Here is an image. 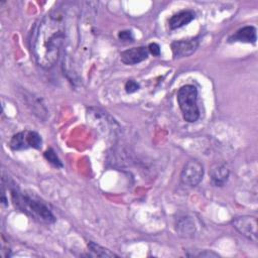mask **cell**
Listing matches in <instances>:
<instances>
[{"label": "cell", "mask_w": 258, "mask_h": 258, "mask_svg": "<svg viewBox=\"0 0 258 258\" xmlns=\"http://www.w3.org/2000/svg\"><path fill=\"white\" fill-rule=\"evenodd\" d=\"M68 10L57 6L46 13L32 32L31 51L35 62L42 69H50L57 61L67 33Z\"/></svg>", "instance_id": "cell-1"}, {"label": "cell", "mask_w": 258, "mask_h": 258, "mask_svg": "<svg viewBox=\"0 0 258 258\" xmlns=\"http://www.w3.org/2000/svg\"><path fill=\"white\" fill-rule=\"evenodd\" d=\"M8 184L10 185L9 188L12 202L17 209L38 222L45 224L54 223L55 218L44 202L34 195L20 190L13 182H9Z\"/></svg>", "instance_id": "cell-2"}, {"label": "cell", "mask_w": 258, "mask_h": 258, "mask_svg": "<svg viewBox=\"0 0 258 258\" xmlns=\"http://www.w3.org/2000/svg\"><path fill=\"white\" fill-rule=\"evenodd\" d=\"M176 100L182 117L186 122L194 123L200 118L198 106V90L194 85H184L177 91Z\"/></svg>", "instance_id": "cell-3"}, {"label": "cell", "mask_w": 258, "mask_h": 258, "mask_svg": "<svg viewBox=\"0 0 258 258\" xmlns=\"http://www.w3.org/2000/svg\"><path fill=\"white\" fill-rule=\"evenodd\" d=\"M41 145H42L41 136L37 132L31 131V130H24V131L18 132L14 134L9 141V146L14 151L24 150L28 148L39 149Z\"/></svg>", "instance_id": "cell-4"}, {"label": "cell", "mask_w": 258, "mask_h": 258, "mask_svg": "<svg viewBox=\"0 0 258 258\" xmlns=\"http://www.w3.org/2000/svg\"><path fill=\"white\" fill-rule=\"evenodd\" d=\"M204 176V167L198 160H189L183 166L180 172L181 182L189 187L199 185Z\"/></svg>", "instance_id": "cell-5"}, {"label": "cell", "mask_w": 258, "mask_h": 258, "mask_svg": "<svg viewBox=\"0 0 258 258\" xmlns=\"http://www.w3.org/2000/svg\"><path fill=\"white\" fill-rule=\"evenodd\" d=\"M232 226L246 239L257 242V219L254 216H241L233 219Z\"/></svg>", "instance_id": "cell-6"}, {"label": "cell", "mask_w": 258, "mask_h": 258, "mask_svg": "<svg viewBox=\"0 0 258 258\" xmlns=\"http://www.w3.org/2000/svg\"><path fill=\"white\" fill-rule=\"evenodd\" d=\"M199 37H189L185 39L174 40L171 43V50L175 58L186 57L191 55L199 47Z\"/></svg>", "instance_id": "cell-7"}, {"label": "cell", "mask_w": 258, "mask_h": 258, "mask_svg": "<svg viewBox=\"0 0 258 258\" xmlns=\"http://www.w3.org/2000/svg\"><path fill=\"white\" fill-rule=\"evenodd\" d=\"M149 51L145 46H136L126 49L120 53V59L123 63L132 66L145 60L148 57Z\"/></svg>", "instance_id": "cell-8"}, {"label": "cell", "mask_w": 258, "mask_h": 258, "mask_svg": "<svg viewBox=\"0 0 258 258\" xmlns=\"http://www.w3.org/2000/svg\"><path fill=\"white\" fill-rule=\"evenodd\" d=\"M229 174H230V170L227 164L222 162L215 163L212 165L210 169L211 182L215 186H223L228 181Z\"/></svg>", "instance_id": "cell-9"}, {"label": "cell", "mask_w": 258, "mask_h": 258, "mask_svg": "<svg viewBox=\"0 0 258 258\" xmlns=\"http://www.w3.org/2000/svg\"><path fill=\"white\" fill-rule=\"evenodd\" d=\"M256 40H257L256 28L252 25H247L238 29L228 39L229 42H245V43H253V44L256 42Z\"/></svg>", "instance_id": "cell-10"}, {"label": "cell", "mask_w": 258, "mask_h": 258, "mask_svg": "<svg viewBox=\"0 0 258 258\" xmlns=\"http://www.w3.org/2000/svg\"><path fill=\"white\" fill-rule=\"evenodd\" d=\"M195 12L192 10H181L173 14L168 20V26L170 29H177L182 27L195 19Z\"/></svg>", "instance_id": "cell-11"}, {"label": "cell", "mask_w": 258, "mask_h": 258, "mask_svg": "<svg viewBox=\"0 0 258 258\" xmlns=\"http://www.w3.org/2000/svg\"><path fill=\"white\" fill-rule=\"evenodd\" d=\"M176 231L183 237H192L196 232L195 222L190 217L183 216L176 221Z\"/></svg>", "instance_id": "cell-12"}, {"label": "cell", "mask_w": 258, "mask_h": 258, "mask_svg": "<svg viewBox=\"0 0 258 258\" xmlns=\"http://www.w3.org/2000/svg\"><path fill=\"white\" fill-rule=\"evenodd\" d=\"M88 248L89 250L92 252L93 256H97V257H114V256H117L115 253L111 252L109 249L93 242V241H90L88 243Z\"/></svg>", "instance_id": "cell-13"}, {"label": "cell", "mask_w": 258, "mask_h": 258, "mask_svg": "<svg viewBox=\"0 0 258 258\" xmlns=\"http://www.w3.org/2000/svg\"><path fill=\"white\" fill-rule=\"evenodd\" d=\"M43 155H44L45 159H46L49 163H51L53 166H55V167H62V162L60 161V159L58 158V156L56 155L55 151H54L52 148L46 149V150L44 151Z\"/></svg>", "instance_id": "cell-14"}, {"label": "cell", "mask_w": 258, "mask_h": 258, "mask_svg": "<svg viewBox=\"0 0 258 258\" xmlns=\"http://www.w3.org/2000/svg\"><path fill=\"white\" fill-rule=\"evenodd\" d=\"M140 86L139 84L134 81V80H128L126 83H125V91L128 93V94H132V93H135L139 90Z\"/></svg>", "instance_id": "cell-15"}, {"label": "cell", "mask_w": 258, "mask_h": 258, "mask_svg": "<svg viewBox=\"0 0 258 258\" xmlns=\"http://www.w3.org/2000/svg\"><path fill=\"white\" fill-rule=\"evenodd\" d=\"M118 38L122 41H131L133 39V34L131 30H122L118 33Z\"/></svg>", "instance_id": "cell-16"}, {"label": "cell", "mask_w": 258, "mask_h": 258, "mask_svg": "<svg viewBox=\"0 0 258 258\" xmlns=\"http://www.w3.org/2000/svg\"><path fill=\"white\" fill-rule=\"evenodd\" d=\"M147 48H148V51H149L151 54L155 55V56H158V55L160 54V46H159L156 42L150 43Z\"/></svg>", "instance_id": "cell-17"}, {"label": "cell", "mask_w": 258, "mask_h": 258, "mask_svg": "<svg viewBox=\"0 0 258 258\" xmlns=\"http://www.w3.org/2000/svg\"><path fill=\"white\" fill-rule=\"evenodd\" d=\"M199 257H219V255L215 252L209 251V250H205L204 252H201L200 254H198Z\"/></svg>", "instance_id": "cell-18"}, {"label": "cell", "mask_w": 258, "mask_h": 258, "mask_svg": "<svg viewBox=\"0 0 258 258\" xmlns=\"http://www.w3.org/2000/svg\"><path fill=\"white\" fill-rule=\"evenodd\" d=\"M7 202H8V200L6 199V197H5V190H4V184L2 185V195H1V203H2V205L3 206H6L7 205Z\"/></svg>", "instance_id": "cell-19"}]
</instances>
